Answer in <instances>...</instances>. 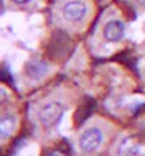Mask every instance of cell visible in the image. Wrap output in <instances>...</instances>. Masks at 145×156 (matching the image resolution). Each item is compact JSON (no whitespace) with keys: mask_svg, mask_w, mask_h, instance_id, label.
Instances as JSON below:
<instances>
[{"mask_svg":"<svg viewBox=\"0 0 145 156\" xmlns=\"http://www.w3.org/2000/svg\"><path fill=\"white\" fill-rule=\"evenodd\" d=\"M79 101L77 91L66 82L51 85L37 92L30 101L28 116L35 131L42 136L64 132L71 126L75 108Z\"/></svg>","mask_w":145,"mask_h":156,"instance_id":"obj_1","label":"cell"},{"mask_svg":"<svg viewBox=\"0 0 145 156\" xmlns=\"http://www.w3.org/2000/svg\"><path fill=\"white\" fill-rule=\"evenodd\" d=\"M128 27L118 6L110 4L100 16L89 37V51L93 57L109 58L120 53L128 43Z\"/></svg>","mask_w":145,"mask_h":156,"instance_id":"obj_2","label":"cell"},{"mask_svg":"<svg viewBox=\"0 0 145 156\" xmlns=\"http://www.w3.org/2000/svg\"><path fill=\"white\" fill-rule=\"evenodd\" d=\"M8 67L16 80L17 88L25 94L35 90L47 81L52 80L59 67L52 61L44 60L37 55H31L27 50L14 47L7 57Z\"/></svg>","mask_w":145,"mask_h":156,"instance_id":"obj_3","label":"cell"},{"mask_svg":"<svg viewBox=\"0 0 145 156\" xmlns=\"http://www.w3.org/2000/svg\"><path fill=\"white\" fill-rule=\"evenodd\" d=\"M96 16L94 0H54L52 23L69 36L85 34Z\"/></svg>","mask_w":145,"mask_h":156,"instance_id":"obj_4","label":"cell"},{"mask_svg":"<svg viewBox=\"0 0 145 156\" xmlns=\"http://www.w3.org/2000/svg\"><path fill=\"white\" fill-rule=\"evenodd\" d=\"M117 125L109 118L94 115L89 118L75 136V151L79 156H96L107 146L116 133Z\"/></svg>","mask_w":145,"mask_h":156,"instance_id":"obj_5","label":"cell"},{"mask_svg":"<svg viewBox=\"0 0 145 156\" xmlns=\"http://www.w3.org/2000/svg\"><path fill=\"white\" fill-rule=\"evenodd\" d=\"M135 87V81L128 71L118 64H104L99 67L92 78V91L94 94L107 92V97L130 94ZM92 92V94H93Z\"/></svg>","mask_w":145,"mask_h":156,"instance_id":"obj_6","label":"cell"},{"mask_svg":"<svg viewBox=\"0 0 145 156\" xmlns=\"http://www.w3.org/2000/svg\"><path fill=\"white\" fill-rule=\"evenodd\" d=\"M21 119L20 107L16 101L0 105V145L8 144L18 133Z\"/></svg>","mask_w":145,"mask_h":156,"instance_id":"obj_7","label":"cell"},{"mask_svg":"<svg viewBox=\"0 0 145 156\" xmlns=\"http://www.w3.org/2000/svg\"><path fill=\"white\" fill-rule=\"evenodd\" d=\"M48 34L45 17L41 13H30L25 29L21 34L20 41L25 50H38Z\"/></svg>","mask_w":145,"mask_h":156,"instance_id":"obj_8","label":"cell"},{"mask_svg":"<svg viewBox=\"0 0 145 156\" xmlns=\"http://www.w3.org/2000/svg\"><path fill=\"white\" fill-rule=\"evenodd\" d=\"M128 41H131L137 50L145 51V13H142L133 24H130Z\"/></svg>","mask_w":145,"mask_h":156,"instance_id":"obj_9","label":"cell"},{"mask_svg":"<svg viewBox=\"0 0 145 156\" xmlns=\"http://www.w3.org/2000/svg\"><path fill=\"white\" fill-rule=\"evenodd\" d=\"M3 3L8 10L37 13L47 6V0H3Z\"/></svg>","mask_w":145,"mask_h":156,"instance_id":"obj_10","label":"cell"},{"mask_svg":"<svg viewBox=\"0 0 145 156\" xmlns=\"http://www.w3.org/2000/svg\"><path fill=\"white\" fill-rule=\"evenodd\" d=\"M87 67H89V54L83 45H79L77 50L75 51V54H73V57L69 61V71L76 74V73L86 71Z\"/></svg>","mask_w":145,"mask_h":156,"instance_id":"obj_11","label":"cell"},{"mask_svg":"<svg viewBox=\"0 0 145 156\" xmlns=\"http://www.w3.org/2000/svg\"><path fill=\"white\" fill-rule=\"evenodd\" d=\"M13 48H14L13 41L0 34V61H3L4 58H7L10 55V53L13 51Z\"/></svg>","mask_w":145,"mask_h":156,"instance_id":"obj_12","label":"cell"},{"mask_svg":"<svg viewBox=\"0 0 145 156\" xmlns=\"http://www.w3.org/2000/svg\"><path fill=\"white\" fill-rule=\"evenodd\" d=\"M16 101V95L7 85L0 84V105L3 104H8V102H14Z\"/></svg>","mask_w":145,"mask_h":156,"instance_id":"obj_13","label":"cell"},{"mask_svg":"<svg viewBox=\"0 0 145 156\" xmlns=\"http://www.w3.org/2000/svg\"><path fill=\"white\" fill-rule=\"evenodd\" d=\"M127 4H130L134 10H137L140 14L145 13V0H124Z\"/></svg>","mask_w":145,"mask_h":156,"instance_id":"obj_14","label":"cell"},{"mask_svg":"<svg viewBox=\"0 0 145 156\" xmlns=\"http://www.w3.org/2000/svg\"><path fill=\"white\" fill-rule=\"evenodd\" d=\"M138 68H140V75H141L142 82L145 84V58L141 60V62L138 64Z\"/></svg>","mask_w":145,"mask_h":156,"instance_id":"obj_15","label":"cell"}]
</instances>
